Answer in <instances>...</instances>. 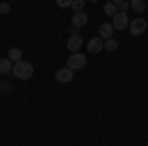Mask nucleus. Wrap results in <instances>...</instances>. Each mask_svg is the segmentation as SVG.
Instances as JSON below:
<instances>
[{
	"label": "nucleus",
	"mask_w": 148,
	"mask_h": 146,
	"mask_svg": "<svg viewBox=\"0 0 148 146\" xmlns=\"http://www.w3.org/2000/svg\"><path fill=\"white\" fill-rule=\"evenodd\" d=\"M101 49H105V42H103L99 36H97V38H91V40L87 42V51H89V53H99Z\"/></svg>",
	"instance_id": "6"
},
{
	"label": "nucleus",
	"mask_w": 148,
	"mask_h": 146,
	"mask_svg": "<svg viewBox=\"0 0 148 146\" xmlns=\"http://www.w3.org/2000/svg\"><path fill=\"white\" fill-rule=\"evenodd\" d=\"M12 73H14V77H16V79H22V81H28V79H30L32 75H34V65L22 59V61L14 63V69H12Z\"/></svg>",
	"instance_id": "1"
},
{
	"label": "nucleus",
	"mask_w": 148,
	"mask_h": 146,
	"mask_svg": "<svg viewBox=\"0 0 148 146\" xmlns=\"http://www.w3.org/2000/svg\"><path fill=\"white\" fill-rule=\"evenodd\" d=\"M113 24H101V28H99V38H101L103 42H107V40H111L113 38Z\"/></svg>",
	"instance_id": "9"
},
{
	"label": "nucleus",
	"mask_w": 148,
	"mask_h": 146,
	"mask_svg": "<svg viewBox=\"0 0 148 146\" xmlns=\"http://www.w3.org/2000/svg\"><path fill=\"white\" fill-rule=\"evenodd\" d=\"M81 45H83V38H81L79 34H73V36L67 38V49L71 53H79Z\"/></svg>",
	"instance_id": "5"
},
{
	"label": "nucleus",
	"mask_w": 148,
	"mask_h": 146,
	"mask_svg": "<svg viewBox=\"0 0 148 146\" xmlns=\"http://www.w3.org/2000/svg\"><path fill=\"white\" fill-rule=\"evenodd\" d=\"M8 12H10V4L8 2H2L0 4V14H8Z\"/></svg>",
	"instance_id": "17"
},
{
	"label": "nucleus",
	"mask_w": 148,
	"mask_h": 146,
	"mask_svg": "<svg viewBox=\"0 0 148 146\" xmlns=\"http://www.w3.org/2000/svg\"><path fill=\"white\" fill-rule=\"evenodd\" d=\"M116 47H119V44H116L114 38H111V40L105 42V49H107V51H116Z\"/></svg>",
	"instance_id": "14"
},
{
	"label": "nucleus",
	"mask_w": 148,
	"mask_h": 146,
	"mask_svg": "<svg viewBox=\"0 0 148 146\" xmlns=\"http://www.w3.org/2000/svg\"><path fill=\"white\" fill-rule=\"evenodd\" d=\"M56 79L59 81V83H71V81H73V71H71L69 67H61V69H57Z\"/></svg>",
	"instance_id": "8"
},
{
	"label": "nucleus",
	"mask_w": 148,
	"mask_h": 146,
	"mask_svg": "<svg viewBox=\"0 0 148 146\" xmlns=\"http://www.w3.org/2000/svg\"><path fill=\"white\" fill-rule=\"evenodd\" d=\"M12 69H14V63L8 57L0 59V75H8V73H12Z\"/></svg>",
	"instance_id": "10"
},
{
	"label": "nucleus",
	"mask_w": 148,
	"mask_h": 146,
	"mask_svg": "<svg viewBox=\"0 0 148 146\" xmlns=\"http://www.w3.org/2000/svg\"><path fill=\"white\" fill-rule=\"evenodd\" d=\"M87 22H89V16L85 12H75L71 16V26H75V28H83V26H87Z\"/></svg>",
	"instance_id": "7"
},
{
	"label": "nucleus",
	"mask_w": 148,
	"mask_h": 146,
	"mask_svg": "<svg viewBox=\"0 0 148 146\" xmlns=\"http://www.w3.org/2000/svg\"><path fill=\"white\" fill-rule=\"evenodd\" d=\"M146 146H148V142H146Z\"/></svg>",
	"instance_id": "19"
},
{
	"label": "nucleus",
	"mask_w": 148,
	"mask_h": 146,
	"mask_svg": "<svg viewBox=\"0 0 148 146\" xmlns=\"http://www.w3.org/2000/svg\"><path fill=\"white\" fill-rule=\"evenodd\" d=\"M71 8L75 12H83V8H85V0H73L71 2Z\"/></svg>",
	"instance_id": "15"
},
{
	"label": "nucleus",
	"mask_w": 148,
	"mask_h": 146,
	"mask_svg": "<svg viewBox=\"0 0 148 146\" xmlns=\"http://www.w3.org/2000/svg\"><path fill=\"white\" fill-rule=\"evenodd\" d=\"M128 24H130V20H128V14H126V12H119V14L113 18V28L116 30V32L126 30V28H128Z\"/></svg>",
	"instance_id": "4"
},
{
	"label": "nucleus",
	"mask_w": 148,
	"mask_h": 146,
	"mask_svg": "<svg viewBox=\"0 0 148 146\" xmlns=\"http://www.w3.org/2000/svg\"><path fill=\"white\" fill-rule=\"evenodd\" d=\"M130 8L136 12H144L146 10V2L144 0H130Z\"/></svg>",
	"instance_id": "13"
},
{
	"label": "nucleus",
	"mask_w": 148,
	"mask_h": 146,
	"mask_svg": "<svg viewBox=\"0 0 148 146\" xmlns=\"http://www.w3.org/2000/svg\"><path fill=\"white\" fill-rule=\"evenodd\" d=\"M8 59H10L12 63L22 61V49H20V47H10V51H8Z\"/></svg>",
	"instance_id": "11"
},
{
	"label": "nucleus",
	"mask_w": 148,
	"mask_h": 146,
	"mask_svg": "<svg viewBox=\"0 0 148 146\" xmlns=\"http://www.w3.org/2000/svg\"><path fill=\"white\" fill-rule=\"evenodd\" d=\"M146 28H148V22L144 20V18H134L132 22L128 24V30H130L132 36H142L144 32H146Z\"/></svg>",
	"instance_id": "3"
},
{
	"label": "nucleus",
	"mask_w": 148,
	"mask_h": 146,
	"mask_svg": "<svg viewBox=\"0 0 148 146\" xmlns=\"http://www.w3.org/2000/svg\"><path fill=\"white\" fill-rule=\"evenodd\" d=\"M103 10H105V14H107V16H113V18L119 14V8H116V4H114V2L105 4V8H103Z\"/></svg>",
	"instance_id": "12"
},
{
	"label": "nucleus",
	"mask_w": 148,
	"mask_h": 146,
	"mask_svg": "<svg viewBox=\"0 0 148 146\" xmlns=\"http://www.w3.org/2000/svg\"><path fill=\"white\" fill-rule=\"evenodd\" d=\"M114 4H116V8H119V12H126L128 8H130V2H125V0H116Z\"/></svg>",
	"instance_id": "16"
},
{
	"label": "nucleus",
	"mask_w": 148,
	"mask_h": 146,
	"mask_svg": "<svg viewBox=\"0 0 148 146\" xmlns=\"http://www.w3.org/2000/svg\"><path fill=\"white\" fill-rule=\"evenodd\" d=\"M59 6H71V2H67V0H61V2H59Z\"/></svg>",
	"instance_id": "18"
},
{
	"label": "nucleus",
	"mask_w": 148,
	"mask_h": 146,
	"mask_svg": "<svg viewBox=\"0 0 148 146\" xmlns=\"http://www.w3.org/2000/svg\"><path fill=\"white\" fill-rule=\"evenodd\" d=\"M87 65V57L83 56V53H71L67 59V67L71 71H77V69H83Z\"/></svg>",
	"instance_id": "2"
}]
</instances>
